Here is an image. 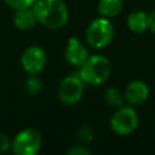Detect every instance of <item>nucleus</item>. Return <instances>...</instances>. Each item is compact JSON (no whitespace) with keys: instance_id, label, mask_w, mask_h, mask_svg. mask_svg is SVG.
I'll return each mask as SVG.
<instances>
[{"instance_id":"f8f14e48","label":"nucleus","mask_w":155,"mask_h":155,"mask_svg":"<svg viewBox=\"0 0 155 155\" xmlns=\"http://www.w3.org/2000/svg\"><path fill=\"white\" fill-rule=\"evenodd\" d=\"M97 10L101 17L108 19L116 17L122 10V0H99Z\"/></svg>"},{"instance_id":"1a4fd4ad","label":"nucleus","mask_w":155,"mask_h":155,"mask_svg":"<svg viewBox=\"0 0 155 155\" xmlns=\"http://www.w3.org/2000/svg\"><path fill=\"white\" fill-rule=\"evenodd\" d=\"M125 101L131 105H140L149 97V87L142 80H134L130 82L124 92Z\"/></svg>"},{"instance_id":"a211bd4d","label":"nucleus","mask_w":155,"mask_h":155,"mask_svg":"<svg viewBox=\"0 0 155 155\" xmlns=\"http://www.w3.org/2000/svg\"><path fill=\"white\" fill-rule=\"evenodd\" d=\"M65 155H91V151L85 145H75V147L70 148L65 153Z\"/></svg>"},{"instance_id":"f257e3e1","label":"nucleus","mask_w":155,"mask_h":155,"mask_svg":"<svg viewBox=\"0 0 155 155\" xmlns=\"http://www.w3.org/2000/svg\"><path fill=\"white\" fill-rule=\"evenodd\" d=\"M33 10L38 22L48 29H61L69 19V11L63 0H36Z\"/></svg>"},{"instance_id":"9d476101","label":"nucleus","mask_w":155,"mask_h":155,"mask_svg":"<svg viewBox=\"0 0 155 155\" xmlns=\"http://www.w3.org/2000/svg\"><path fill=\"white\" fill-rule=\"evenodd\" d=\"M12 21H13L15 27L21 30H29L39 23L33 7L15 11Z\"/></svg>"},{"instance_id":"f03ea898","label":"nucleus","mask_w":155,"mask_h":155,"mask_svg":"<svg viewBox=\"0 0 155 155\" xmlns=\"http://www.w3.org/2000/svg\"><path fill=\"white\" fill-rule=\"evenodd\" d=\"M111 73L110 61L102 54H93L79 68L78 74L85 84L101 85L103 84Z\"/></svg>"},{"instance_id":"2eb2a0df","label":"nucleus","mask_w":155,"mask_h":155,"mask_svg":"<svg viewBox=\"0 0 155 155\" xmlns=\"http://www.w3.org/2000/svg\"><path fill=\"white\" fill-rule=\"evenodd\" d=\"M36 0H4V2L12 10L18 11V10H24V8H30L35 4Z\"/></svg>"},{"instance_id":"6ab92c4d","label":"nucleus","mask_w":155,"mask_h":155,"mask_svg":"<svg viewBox=\"0 0 155 155\" xmlns=\"http://www.w3.org/2000/svg\"><path fill=\"white\" fill-rule=\"evenodd\" d=\"M148 29L155 34V10L148 13Z\"/></svg>"},{"instance_id":"7ed1b4c3","label":"nucleus","mask_w":155,"mask_h":155,"mask_svg":"<svg viewBox=\"0 0 155 155\" xmlns=\"http://www.w3.org/2000/svg\"><path fill=\"white\" fill-rule=\"evenodd\" d=\"M114 39V27L108 18L93 19L86 29V42L90 47L101 50L110 45Z\"/></svg>"},{"instance_id":"39448f33","label":"nucleus","mask_w":155,"mask_h":155,"mask_svg":"<svg viewBox=\"0 0 155 155\" xmlns=\"http://www.w3.org/2000/svg\"><path fill=\"white\" fill-rule=\"evenodd\" d=\"M41 134L34 128H25L12 140V151L16 155H36L41 148Z\"/></svg>"},{"instance_id":"4468645a","label":"nucleus","mask_w":155,"mask_h":155,"mask_svg":"<svg viewBox=\"0 0 155 155\" xmlns=\"http://www.w3.org/2000/svg\"><path fill=\"white\" fill-rule=\"evenodd\" d=\"M24 90L28 96H38L42 90V81L38 75H29L24 81Z\"/></svg>"},{"instance_id":"f3484780","label":"nucleus","mask_w":155,"mask_h":155,"mask_svg":"<svg viewBox=\"0 0 155 155\" xmlns=\"http://www.w3.org/2000/svg\"><path fill=\"white\" fill-rule=\"evenodd\" d=\"M12 147V142L7 134L0 132V154L7 153Z\"/></svg>"},{"instance_id":"20e7f679","label":"nucleus","mask_w":155,"mask_h":155,"mask_svg":"<svg viewBox=\"0 0 155 155\" xmlns=\"http://www.w3.org/2000/svg\"><path fill=\"white\" fill-rule=\"evenodd\" d=\"M139 117L137 111L131 107L117 108L110 119L111 130L119 136H128L138 127Z\"/></svg>"},{"instance_id":"ddd939ff","label":"nucleus","mask_w":155,"mask_h":155,"mask_svg":"<svg viewBox=\"0 0 155 155\" xmlns=\"http://www.w3.org/2000/svg\"><path fill=\"white\" fill-rule=\"evenodd\" d=\"M104 101L105 103L110 107V108H121L124 105V101H125V97L124 94L121 93V91L116 87H110L105 91L104 93Z\"/></svg>"},{"instance_id":"9b49d317","label":"nucleus","mask_w":155,"mask_h":155,"mask_svg":"<svg viewBox=\"0 0 155 155\" xmlns=\"http://www.w3.org/2000/svg\"><path fill=\"white\" fill-rule=\"evenodd\" d=\"M127 27L134 34H142L148 29V13L140 10L132 11L127 16Z\"/></svg>"},{"instance_id":"dca6fc26","label":"nucleus","mask_w":155,"mask_h":155,"mask_svg":"<svg viewBox=\"0 0 155 155\" xmlns=\"http://www.w3.org/2000/svg\"><path fill=\"white\" fill-rule=\"evenodd\" d=\"M78 137L82 144H87L93 139V130L88 125H82L78 130Z\"/></svg>"},{"instance_id":"0eeeda50","label":"nucleus","mask_w":155,"mask_h":155,"mask_svg":"<svg viewBox=\"0 0 155 155\" xmlns=\"http://www.w3.org/2000/svg\"><path fill=\"white\" fill-rule=\"evenodd\" d=\"M46 53L39 46L27 47L21 56V65L29 75H38L46 65Z\"/></svg>"},{"instance_id":"423d86ee","label":"nucleus","mask_w":155,"mask_h":155,"mask_svg":"<svg viewBox=\"0 0 155 155\" xmlns=\"http://www.w3.org/2000/svg\"><path fill=\"white\" fill-rule=\"evenodd\" d=\"M84 86L85 82L82 81V79L78 73L64 78L61 81L57 91L59 101L65 105L76 104L84 94V88H85Z\"/></svg>"},{"instance_id":"6e6552de","label":"nucleus","mask_w":155,"mask_h":155,"mask_svg":"<svg viewBox=\"0 0 155 155\" xmlns=\"http://www.w3.org/2000/svg\"><path fill=\"white\" fill-rule=\"evenodd\" d=\"M64 57L70 65L80 68L87 61L90 54H88L87 48L76 38H70L65 47Z\"/></svg>"}]
</instances>
